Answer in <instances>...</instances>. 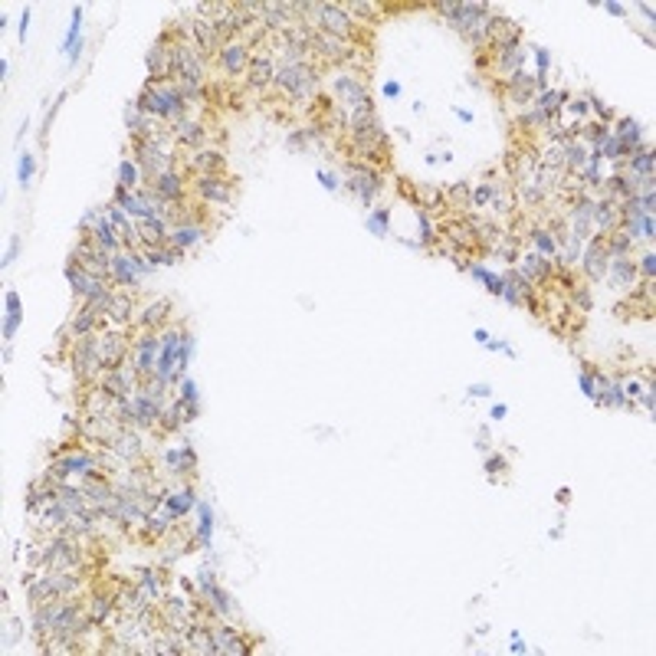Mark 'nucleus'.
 Masks as SVG:
<instances>
[{
	"label": "nucleus",
	"mask_w": 656,
	"mask_h": 656,
	"mask_svg": "<svg viewBox=\"0 0 656 656\" xmlns=\"http://www.w3.org/2000/svg\"><path fill=\"white\" fill-rule=\"evenodd\" d=\"M322 69L315 62H283L276 69V79H273V89H279V96L289 102H302V105H312L319 99L322 92Z\"/></svg>",
	"instance_id": "nucleus-1"
},
{
	"label": "nucleus",
	"mask_w": 656,
	"mask_h": 656,
	"mask_svg": "<svg viewBox=\"0 0 656 656\" xmlns=\"http://www.w3.org/2000/svg\"><path fill=\"white\" fill-rule=\"evenodd\" d=\"M69 364H73V374H76V381L79 384H96L99 381V374L105 371V364H102L96 335L76 338L73 345H69Z\"/></svg>",
	"instance_id": "nucleus-2"
},
{
	"label": "nucleus",
	"mask_w": 656,
	"mask_h": 656,
	"mask_svg": "<svg viewBox=\"0 0 656 656\" xmlns=\"http://www.w3.org/2000/svg\"><path fill=\"white\" fill-rule=\"evenodd\" d=\"M325 86H328L332 102L342 112L358 109L361 102L371 99V92H368V79H364V76H355V73H335L332 79H325Z\"/></svg>",
	"instance_id": "nucleus-3"
},
{
	"label": "nucleus",
	"mask_w": 656,
	"mask_h": 656,
	"mask_svg": "<svg viewBox=\"0 0 656 656\" xmlns=\"http://www.w3.org/2000/svg\"><path fill=\"white\" fill-rule=\"evenodd\" d=\"M381 187H384V171L381 168L364 164V161H358V158L348 164V190H351L361 204L371 207L374 200H378V194H381Z\"/></svg>",
	"instance_id": "nucleus-4"
},
{
	"label": "nucleus",
	"mask_w": 656,
	"mask_h": 656,
	"mask_svg": "<svg viewBox=\"0 0 656 656\" xmlns=\"http://www.w3.org/2000/svg\"><path fill=\"white\" fill-rule=\"evenodd\" d=\"M96 345H99L102 364L105 368H122L128 364V355H132V335L128 332H115V328H102L96 335Z\"/></svg>",
	"instance_id": "nucleus-5"
},
{
	"label": "nucleus",
	"mask_w": 656,
	"mask_h": 656,
	"mask_svg": "<svg viewBox=\"0 0 656 656\" xmlns=\"http://www.w3.org/2000/svg\"><path fill=\"white\" fill-rule=\"evenodd\" d=\"M109 397H132L141 387V374L132 368V364H122V368H105L96 381Z\"/></svg>",
	"instance_id": "nucleus-6"
},
{
	"label": "nucleus",
	"mask_w": 656,
	"mask_h": 656,
	"mask_svg": "<svg viewBox=\"0 0 656 656\" xmlns=\"http://www.w3.org/2000/svg\"><path fill=\"white\" fill-rule=\"evenodd\" d=\"M213 60H217L223 76H247L249 60H253V46H247L243 39H230V43H223Z\"/></svg>",
	"instance_id": "nucleus-7"
},
{
	"label": "nucleus",
	"mask_w": 656,
	"mask_h": 656,
	"mask_svg": "<svg viewBox=\"0 0 656 656\" xmlns=\"http://www.w3.org/2000/svg\"><path fill=\"white\" fill-rule=\"evenodd\" d=\"M161 397H154L148 387H138L132 394V410H135V427L138 430H158V417H161Z\"/></svg>",
	"instance_id": "nucleus-8"
},
{
	"label": "nucleus",
	"mask_w": 656,
	"mask_h": 656,
	"mask_svg": "<svg viewBox=\"0 0 656 656\" xmlns=\"http://www.w3.org/2000/svg\"><path fill=\"white\" fill-rule=\"evenodd\" d=\"M148 187L164 200V204H187V190H190L187 177L181 171H174V168L171 171H164V174H158V177H151Z\"/></svg>",
	"instance_id": "nucleus-9"
},
{
	"label": "nucleus",
	"mask_w": 656,
	"mask_h": 656,
	"mask_svg": "<svg viewBox=\"0 0 656 656\" xmlns=\"http://www.w3.org/2000/svg\"><path fill=\"white\" fill-rule=\"evenodd\" d=\"M190 190L207 204H233L236 197V181H223V177H197L190 181Z\"/></svg>",
	"instance_id": "nucleus-10"
},
{
	"label": "nucleus",
	"mask_w": 656,
	"mask_h": 656,
	"mask_svg": "<svg viewBox=\"0 0 656 656\" xmlns=\"http://www.w3.org/2000/svg\"><path fill=\"white\" fill-rule=\"evenodd\" d=\"M578 263L584 266V279H587V283H601V279H607V263H610V256H607L604 240H601L597 233L584 243V253H581V260Z\"/></svg>",
	"instance_id": "nucleus-11"
},
{
	"label": "nucleus",
	"mask_w": 656,
	"mask_h": 656,
	"mask_svg": "<svg viewBox=\"0 0 656 656\" xmlns=\"http://www.w3.org/2000/svg\"><path fill=\"white\" fill-rule=\"evenodd\" d=\"M187 171H194L197 177H227V154L220 148H200L190 151L187 158Z\"/></svg>",
	"instance_id": "nucleus-12"
},
{
	"label": "nucleus",
	"mask_w": 656,
	"mask_h": 656,
	"mask_svg": "<svg viewBox=\"0 0 656 656\" xmlns=\"http://www.w3.org/2000/svg\"><path fill=\"white\" fill-rule=\"evenodd\" d=\"M171 132H174V138H177V145H184V148H190V151L211 148L207 132H204V122H200V118H194V115L177 118V122L171 125Z\"/></svg>",
	"instance_id": "nucleus-13"
},
{
	"label": "nucleus",
	"mask_w": 656,
	"mask_h": 656,
	"mask_svg": "<svg viewBox=\"0 0 656 656\" xmlns=\"http://www.w3.org/2000/svg\"><path fill=\"white\" fill-rule=\"evenodd\" d=\"M102 325H105V315H102V312L89 309V305H79V312L73 315V322H69V325H62L66 332H60V342L66 338V335H73V342H76V338H89V335H99V332H102Z\"/></svg>",
	"instance_id": "nucleus-14"
},
{
	"label": "nucleus",
	"mask_w": 656,
	"mask_h": 656,
	"mask_svg": "<svg viewBox=\"0 0 656 656\" xmlns=\"http://www.w3.org/2000/svg\"><path fill=\"white\" fill-rule=\"evenodd\" d=\"M171 315H174L171 299H154V302H148L145 309H138L135 328H154V332H161V328H168Z\"/></svg>",
	"instance_id": "nucleus-15"
},
{
	"label": "nucleus",
	"mask_w": 656,
	"mask_h": 656,
	"mask_svg": "<svg viewBox=\"0 0 656 656\" xmlns=\"http://www.w3.org/2000/svg\"><path fill=\"white\" fill-rule=\"evenodd\" d=\"M211 637H213L217 653L240 656V653H247V650H253V644H249L247 637H243V633H236L233 627H227V623H211Z\"/></svg>",
	"instance_id": "nucleus-16"
},
{
	"label": "nucleus",
	"mask_w": 656,
	"mask_h": 656,
	"mask_svg": "<svg viewBox=\"0 0 656 656\" xmlns=\"http://www.w3.org/2000/svg\"><path fill=\"white\" fill-rule=\"evenodd\" d=\"M519 273H522V279H525V283H532V285H548L551 279H555V263L545 260V256H538V253H532V249H529V253L522 256Z\"/></svg>",
	"instance_id": "nucleus-17"
},
{
	"label": "nucleus",
	"mask_w": 656,
	"mask_h": 656,
	"mask_svg": "<svg viewBox=\"0 0 656 656\" xmlns=\"http://www.w3.org/2000/svg\"><path fill=\"white\" fill-rule=\"evenodd\" d=\"M502 92H506L515 105H525V102H535V96L542 92V86H538L535 73H525V69H522L519 76H512L508 82H502Z\"/></svg>",
	"instance_id": "nucleus-18"
},
{
	"label": "nucleus",
	"mask_w": 656,
	"mask_h": 656,
	"mask_svg": "<svg viewBox=\"0 0 656 656\" xmlns=\"http://www.w3.org/2000/svg\"><path fill=\"white\" fill-rule=\"evenodd\" d=\"M607 276H610V285H614V289H630V285L640 283V273H637V260H633V256H610Z\"/></svg>",
	"instance_id": "nucleus-19"
},
{
	"label": "nucleus",
	"mask_w": 656,
	"mask_h": 656,
	"mask_svg": "<svg viewBox=\"0 0 656 656\" xmlns=\"http://www.w3.org/2000/svg\"><path fill=\"white\" fill-rule=\"evenodd\" d=\"M207 230L200 227V223H184V227H171V233H168V247H174V249H194V247H200V243H207Z\"/></svg>",
	"instance_id": "nucleus-20"
},
{
	"label": "nucleus",
	"mask_w": 656,
	"mask_h": 656,
	"mask_svg": "<svg viewBox=\"0 0 656 656\" xmlns=\"http://www.w3.org/2000/svg\"><path fill=\"white\" fill-rule=\"evenodd\" d=\"M158 508H161L171 522H181L187 512H194V489H190V486H184V489H177V493H168V495H164V502Z\"/></svg>",
	"instance_id": "nucleus-21"
},
{
	"label": "nucleus",
	"mask_w": 656,
	"mask_h": 656,
	"mask_svg": "<svg viewBox=\"0 0 656 656\" xmlns=\"http://www.w3.org/2000/svg\"><path fill=\"white\" fill-rule=\"evenodd\" d=\"M138 233H141L145 249L164 247V243H168V233H171V223L164 220V217H148V220H138Z\"/></svg>",
	"instance_id": "nucleus-22"
},
{
	"label": "nucleus",
	"mask_w": 656,
	"mask_h": 656,
	"mask_svg": "<svg viewBox=\"0 0 656 656\" xmlns=\"http://www.w3.org/2000/svg\"><path fill=\"white\" fill-rule=\"evenodd\" d=\"M620 223H623V217H620L617 204H610V200H597V204H594V233L604 236V233H610V230H617Z\"/></svg>",
	"instance_id": "nucleus-23"
},
{
	"label": "nucleus",
	"mask_w": 656,
	"mask_h": 656,
	"mask_svg": "<svg viewBox=\"0 0 656 656\" xmlns=\"http://www.w3.org/2000/svg\"><path fill=\"white\" fill-rule=\"evenodd\" d=\"M82 46H86V39H82V7H73V26H69V33L62 39V53L69 56V62H76Z\"/></svg>",
	"instance_id": "nucleus-24"
},
{
	"label": "nucleus",
	"mask_w": 656,
	"mask_h": 656,
	"mask_svg": "<svg viewBox=\"0 0 656 656\" xmlns=\"http://www.w3.org/2000/svg\"><path fill=\"white\" fill-rule=\"evenodd\" d=\"M529 243H532V253H538V256H545V260H555L558 256V243L555 236L548 233V227H538V223H532L529 227Z\"/></svg>",
	"instance_id": "nucleus-25"
},
{
	"label": "nucleus",
	"mask_w": 656,
	"mask_h": 656,
	"mask_svg": "<svg viewBox=\"0 0 656 656\" xmlns=\"http://www.w3.org/2000/svg\"><path fill=\"white\" fill-rule=\"evenodd\" d=\"M601 240H604L607 256H630L633 240H630V233H627L623 227H617V230H610V233H604Z\"/></svg>",
	"instance_id": "nucleus-26"
},
{
	"label": "nucleus",
	"mask_w": 656,
	"mask_h": 656,
	"mask_svg": "<svg viewBox=\"0 0 656 656\" xmlns=\"http://www.w3.org/2000/svg\"><path fill=\"white\" fill-rule=\"evenodd\" d=\"M470 194H472V187L466 184V181H459V184H450V187H443V197H446V207L450 211H470L472 207V200H470Z\"/></svg>",
	"instance_id": "nucleus-27"
},
{
	"label": "nucleus",
	"mask_w": 656,
	"mask_h": 656,
	"mask_svg": "<svg viewBox=\"0 0 656 656\" xmlns=\"http://www.w3.org/2000/svg\"><path fill=\"white\" fill-rule=\"evenodd\" d=\"M630 174H637L640 181H653V148L637 151V154H627V164H623Z\"/></svg>",
	"instance_id": "nucleus-28"
},
{
	"label": "nucleus",
	"mask_w": 656,
	"mask_h": 656,
	"mask_svg": "<svg viewBox=\"0 0 656 656\" xmlns=\"http://www.w3.org/2000/svg\"><path fill=\"white\" fill-rule=\"evenodd\" d=\"M20 325V296L17 292H7V319H3V342H10L13 332Z\"/></svg>",
	"instance_id": "nucleus-29"
},
{
	"label": "nucleus",
	"mask_w": 656,
	"mask_h": 656,
	"mask_svg": "<svg viewBox=\"0 0 656 656\" xmlns=\"http://www.w3.org/2000/svg\"><path fill=\"white\" fill-rule=\"evenodd\" d=\"M138 181H145V174H141V164L135 161V158H125L122 164H118V184L122 187H138Z\"/></svg>",
	"instance_id": "nucleus-30"
},
{
	"label": "nucleus",
	"mask_w": 656,
	"mask_h": 656,
	"mask_svg": "<svg viewBox=\"0 0 656 656\" xmlns=\"http://www.w3.org/2000/svg\"><path fill=\"white\" fill-rule=\"evenodd\" d=\"M141 253H145V256H148V260L154 263V266H174V263H177V260H181V256H184V253H181V249L168 247V243H164V247H151V249H141Z\"/></svg>",
	"instance_id": "nucleus-31"
},
{
	"label": "nucleus",
	"mask_w": 656,
	"mask_h": 656,
	"mask_svg": "<svg viewBox=\"0 0 656 656\" xmlns=\"http://www.w3.org/2000/svg\"><path fill=\"white\" fill-rule=\"evenodd\" d=\"M197 522H200L197 542L204 548H211V538H213V512H211V506H204V502H200V506H197Z\"/></svg>",
	"instance_id": "nucleus-32"
},
{
	"label": "nucleus",
	"mask_w": 656,
	"mask_h": 656,
	"mask_svg": "<svg viewBox=\"0 0 656 656\" xmlns=\"http://www.w3.org/2000/svg\"><path fill=\"white\" fill-rule=\"evenodd\" d=\"M495 194H499V187H495V184H486V181H483L479 187H472L470 200H472V207H493Z\"/></svg>",
	"instance_id": "nucleus-33"
},
{
	"label": "nucleus",
	"mask_w": 656,
	"mask_h": 656,
	"mask_svg": "<svg viewBox=\"0 0 656 656\" xmlns=\"http://www.w3.org/2000/svg\"><path fill=\"white\" fill-rule=\"evenodd\" d=\"M342 7H345L355 20H371L374 10H381L378 3H368V0H348V3H342Z\"/></svg>",
	"instance_id": "nucleus-34"
},
{
	"label": "nucleus",
	"mask_w": 656,
	"mask_h": 656,
	"mask_svg": "<svg viewBox=\"0 0 656 656\" xmlns=\"http://www.w3.org/2000/svg\"><path fill=\"white\" fill-rule=\"evenodd\" d=\"M568 299H571V302H574V305H578L581 312H591V309H594V299H591V289H587V283H578V285H574V289L568 292Z\"/></svg>",
	"instance_id": "nucleus-35"
},
{
	"label": "nucleus",
	"mask_w": 656,
	"mask_h": 656,
	"mask_svg": "<svg viewBox=\"0 0 656 656\" xmlns=\"http://www.w3.org/2000/svg\"><path fill=\"white\" fill-rule=\"evenodd\" d=\"M637 273H640V279H644V283H653V276H656V253H653V247L644 249V256L637 260Z\"/></svg>",
	"instance_id": "nucleus-36"
},
{
	"label": "nucleus",
	"mask_w": 656,
	"mask_h": 656,
	"mask_svg": "<svg viewBox=\"0 0 656 656\" xmlns=\"http://www.w3.org/2000/svg\"><path fill=\"white\" fill-rule=\"evenodd\" d=\"M584 99H587V109L597 112V122H601V125H610V122H614V109H610V105H604V102L597 99L594 92H587Z\"/></svg>",
	"instance_id": "nucleus-37"
},
{
	"label": "nucleus",
	"mask_w": 656,
	"mask_h": 656,
	"mask_svg": "<svg viewBox=\"0 0 656 656\" xmlns=\"http://www.w3.org/2000/svg\"><path fill=\"white\" fill-rule=\"evenodd\" d=\"M105 217H109V223L118 230V236H122L125 227H132V217L125 213V207H118V204H109V211H105Z\"/></svg>",
	"instance_id": "nucleus-38"
},
{
	"label": "nucleus",
	"mask_w": 656,
	"mask_h": 656,
	"mask_svg": "<svg viewBox=\"0 0 656 656\" xmlns=\"http://www.w3.org/2000/svg\"><path fill=\"white\" fill-rule=\"evenodd\" d=\"M387 220H391V211H387V207H378V211L371 213V223H368V230H371L374 236H387Z\"/></svg>",
	"instance_id": "nucleus-39"
},
{
	"label": "nucleus",
	"mask_w": 656,
	"mask_h": 656,
	"mask_svg": "<svg viewBox=\"0 0 656 656\" xmlns=\"http://www.w3.org/2000/svg\"><path fill=\"white\" fill-rule=\"evenodd\" d=\"M33 174H37V158H33V154L26 151L24 158H20V174H17V177H20V187H30V181H33Z\"/></svg>",
	"instance_id": "nucleus-40"
},
{
	"label": "nucleus",
	"mask_w": 656,
	"mask_h": 656,
	"mask_svg": "<svg viewBox=\"0 0 656 656\" xmlns=\"http://www.w3.org/2000/svg\"><path fill=\"white\" fill-rule=\"evenodd\" d=\"M594 364H584V371H581V394L584 397H591L594 400V394H597V381H594Z\"/></svg>",
	"instance_id": "nucleus-41"
},
{
	"label": "nucleus",
	"mask_w": 656,
	"mask_h": 656,
	"mask_svg": "<svg viewBox=\"0 0 656 656\" xmlns=\"http://www.w3.org/2000/svg\"><path fill=\"white\" fill-rule=\"evenodd\" d=\"M545 73H548V50L545 46H535V79H538L542 89H545Z\"/></svg>",
	"instance_id": "nucleus-42"
},
{
	"label": "nucleus",
	"mask_w": 656,
	"mask_h": 656,
	"mask_svg": "<svg viewBox=\"0 0 656 656\" xmlns=\"http://www.w3.org/2000/svg\"><path fill=\"white\" fill-rule=\"evenodd\" d=\"M646 384H650V381H644V378L630 374V378H623V384H620V387H623V394H627V397H640V391H644Z\"/></svg>",
	"instance_id": "nucleus-43"
},
{
	"label": "nucleus",
	"mask_w": 656,
	"mask_h": 656,
	"mask_svg": "<svg viewBox=\"0 0 656 656\" xmlns=\"http://www.w3.org/2000/svg\"><path fill=\"white\" fill-rule=\"evenodd\" d=\"M181 453H184V472H187V479L197 472V453H194V446H181Z\"/></svg>",
	"instance_id": "nucleus-44"
},
{
	"label": "nucleus",
	"mask_w": 656,
	"mask_h": 656,
	"mask_svg": "<svg viewBox=\"0 0 656 656\" xmlns=\"http://www.w3.org/2000/svg\"><path fill=\"white\" fill-rule=\"evenodd\" d=\"M568 112L574 115V122H584L587 118V99H568Z\"/></svg>",
	"instance_id": "nucleus-45"
},
{
	"label": "nucleus",
	"mask_w": 656,
	"mask_h": 656,
	"mask_svg": "<svg viewBox=\"0 0 656 656\" xmlns=\"http://www.w3.org/2000/svg\"><path fill=\"white\" fill-rule=\"evenodd\" d=\"M483 466H486V476H499V472H502V470H506V466H508V459H506V456H499V453H495V456H489V459H486Z\"/></svg>",
	"instance_id": "nucleus-46"
},
{
	"label": "nucleus",
	"mask_w": 656,
	"mask_h": 656,
	"mask_svg": "<svg viewBox=\"0 0 656 656\" xmlns=\"http://www.w3.org/2000/svg\"><path fill=\"white\" fill-rule=\"evenodd\" d=\"M177 387H181V397H184L187 404H197V387H194V381H190L187 374L181 378V384H177Z\"/></svg>",
	"instance_id": "nucleus-47"
},
{
	"label": "nucleus",
	"mask_w": 656,
	"mask_h": 656,
	"mask_svg": "<svg viewBox=\"0 0 656 656\" xmlns=\"http://www.w3.org/2000/svg\"><path fill=\"white\" fill-rule=\"evenodd\" d=\"M315 177H319V184H322L325 190H335V187H338V174L335 171H315Z\"/></svg>",
	"instance_id": "nucleus-48"
},
{
	"label": "nucleus",
	"mask_w": 656,
	"mask_h": 656,
	"mask_svg": "<svg viewBox=\"0 0 656 656\" xmlns=\"http://www.w3.org/2000/svg\"><path fill=\"white\" fill-rule=\"evenodd\" d=\"M637 400H640V407H644L646 414H653V384H646L644 391H640V397H637Z\"/></svg>",
	"instance_id": "nucleus-49"
},
{
	"label": "nucleus",
	"mask_w": 656,
	"mask_h": 656,
	"mask_svg": "<svg viewBox=\"0 0 656 656\" xmlns=\"http://www.w3.org/2000/svg\"><path fill=\"white\" fill-rule=\"evenodd\" d=\"M434 10L440 13V17H446V20H450V17H453V10H456V0H443V3H434Z\"/></svg>",
	"instance_id": "nucleus-50"
},
{
	"label": "nucleus",
	"mask_w": 656,
	"mask_h": 656,
	"mask_svg": "<svg viewBox=\"0 0 656 656\" xmlns=\"http://www.w3.org/2000/svg\"><path fill=\"white\" fill-rule=\"evenodd\" d=\"M381 92H384V99H397V96H400V82H394V79H391V82H384Z\"/></svg>",
	"instance_id": "nucleus-51"
},
{
	"label": "nucleus",
	"mask_w": 656,
	"mask_h": 656,
	"mask_svg": "<svg viewBox=\"0 0 656 656\" xmlns=\"http://www.w3.org/2000/svg\"><path fill=\"white\" fill-rule=\"evenodd\" d=\"M489 394H493L489 384H470V397H489Z\"/></svg>",
	"instance_id": "nucleus-52"
},
{
	"label": "nucleus",
	"mask_w": 656,
	"mask_h": 656,
	"mask_svg": "<svg viewBox=\"0 0 656 656\" xmlns=\"http://www.w3.org/2000/svg\"><path fill=\"white\" fill-rule=\"evenodd\" d=\"M30 20H33V10H24V17H20V39H26V30H30Z\"/></svg>",
	"instance_id": "nucleus-53"
},
{
	"label": "nucleus",
	"mask_w": 656,
	"mask_h": 656,
	"mask_svg": "<svg viewBox=\"0 0 656 656\" xmlns=\"http://www.w3.org/2000/svg\"><path fill=\"white\" fill-rule=\"evenodd\" d=\"M17 247H20V243H17V236H13V240H10V249H7V256H3V266H10V263L17 260Z\"/></svg>",
	"instance_id": "nucleus-54"
},
{
	"label": "nucleus",
	"mask_w": 656,
	"mask_h": 656,
	"mask_svg": "<svg viewBox=\"0 0 656 656\" xmlns=\"http://www.w3.org/2000/svg\"><path fill=\"white\" fill-rule=\"evenodd\" d=\"M508 650H512V653H525V644L519 640V633H515V637L508 640Z\"/></svg>",
	"instance_id": "nucleus-55"
},
{
	"label": "nucleus",
	"mask_w": 656,
	"mask_h": 656,
	"mask_svg": "<svg viewBox=\"0 0 656 656\" xmlns=\"http://www.w3.org/2000/svg\"><path fill=\"white\" fill-rule=\"evenodd\" d=\"M506 414H508V407H506V404H495V407H493V420H502Z\"/></svg>",
	"instance_id": "nucleus-56"
},
{
	"label": "nucleus",
	"mask_w": 656,
	"mask_h": 656,
	"mask_svg": "<svg viewBox=\"0 0 656 656\" xmlns=\"http://www.w3.org/2000/svg\"><path fill=\"white\" fill-rule=\"evenodd\" d=\"M607 13H614V17H623V3H604Z\"/></svg>",
	"instance_id": "nucleus-57"
},
{
	"label": "nucleus",
	"mask_w": 656,
	"mask_h": 656,
	"mask_svg": "<svg viewBox=\"0 0 656 656\" xmlns=\"http://www.w3.org/2000/svg\"><path fill=\"white\" fill-rule=\"evenodd\" d=\"M453 112H456V118H459V122H472V112L459 109V105H456V109H453Z\"/></svg>",
	"instance_id": "nucleus-58"
},
{
	"label": "nucleus",
	"mask_w": 656,
	"mask_h": 656,
	"mask_svg": "<svg viewBox=\"0 0 656 656\" xmlns=\"http://www.w3.org/2000/svg\"><path fill=\"white\" fill-rule=\"evenodd\" d=\"M472 338H476L479 345H486V342H489V332H483V328H476V332H472Z\"/></svg>",
	"instance_id": "nucleus-59"
},
{
	"label": "nucleus",
	"mask_w": 656,
	"mask_h": 656,
	"mask_svg": "<svg viewBox=\"0 0 656 656\" xmlns=\"http://www.w3.org/2000/svg\"><path fill=\"white\" fill-rule=\"evenodd\" d=\"M640 13H644L646 20H653V3H640Z\"/></svg>",
	"instance_id": "nucleus-60"
},
{
	"label": "nucleus",
	"mask_w": 656,
	"mask_h": 656,
	"mask_svg": "<svg viewBox=\"0 0 656 656\" xmlns=\"http://www.w3.org/2000/svg\"><path fill=\"white\" fill-rule=\"evenodd\" d=\"M555 499H558V502H568V499H571V493H568V489H558V495H555Z\"/></svg>",
	"instance_id": "nucleus-61"
}]
</instances>
